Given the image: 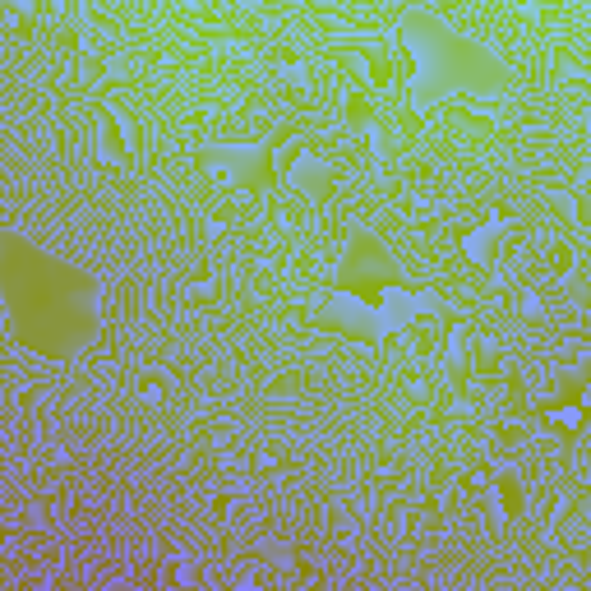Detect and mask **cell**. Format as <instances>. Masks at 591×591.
<instances>
[{
	"label": "cell",
	"instance_id": "cell-1",
	"mask_svg": "<svg viewBox=\"0 0 591 591\" xmlns=\"http://www.w3.org/2000/svg\"><path fill=\"white\" fill-rule=\"evenodd\" d=\"M333 296H342V301H351L361 314H370V319H393V310L398 305H407V282H393L384 278V273H347V278L333 282Z\"/></svg>",
	"mask_w": 591,
	"mask_h": 591
},
{
	"label": "cell",
	"instance_id": "cell-2",
	"mask_svg": "<svg viewBox=\"0 0 591 591\" xmlns=\"http://www.w3.org/2000/svg\"><path fill=\"white\" fill-rule=\"evenodd\" d=\"M587 407H591V388L587 384H573V388H564V393L550 402V421L582 425V421H587Z\"/></svg>",
	"mask_w": 591,
	"mask_h": 591
},
{
	"label": "cell",
	"instance_id": "cell-3",
	"mask_svg": "<svg viewBox=\"0 0 591 591\" xmlns=\"http://www.w3.org/2000/svg\"><path fill=\"white\" fill-rule=\"evenodd\" d=\"M495 222H499V218H481V222H471V227L453 231V241H458V254H462V259H476V250H481L485 236L495 231Z\"/></svg>",
	"mask_w": 591,
	"mask_h": 591
},
{
	"label": "cell",
	"instance_id": "cell-4",
	"mask_svg": "<svg viewBox=\"0 0 591 591\" xmlns=\"http://www.w3.org/2000/svg\"><path fill=\"white\" fill-rule=\"evenodd\" d=\"M495 495H499V513H504V522H522L527 499H522V485L513 481V476H504V481L495 485Z\"/></svg>",
	"mask_w": 591,
	"mask_h": 591
},
{
	"label": "cell",
	"instance_id": "cell-5",
	"mask_svg": "<svg viewBox=\"0 0 591 591\" xmlns=\"http://www.w3.org/2000/svg\"><path fill=\"white\" fill-rule=\"evenodd\" d=\"M102 116V134H107V144L116 148V153H125V157H134V148H130V139H125V130H121V121H116V111H97Z\"/></svg>",
	"mask_w": 591,
	"mask_h": 591
},
{
	"label": "cell",
	"instance_id": "cell-6",
	"mask_svg": "<svg viewBox=\"0 0 591 591\" xmlns=\"http://www.w3.org/2000/svg\"><path fill=\"white\" fill-rule=\"evenodd\" d=\"M347 111H351V121H365V116H370V97H365V93H351V97H347Z\"/></svg>",
	"mask_w": 591,
	"mask_h": 591
},
{
	"label": "cell",
	"instance_id": "cell-7",
	"mask_svg": "<svg viewBox=\"0 0 591 591\" xmlns=\"http://www.w3.org/2000/svg\"><path fill=\"white\" fill-rule=\"evenodd\" d=\"M213 513H218V518H227V513H231V499L218 495V499H213Z\"/></svg>",
	"mask_w": 591,
	"mask_h": 591
}]
</instances>
